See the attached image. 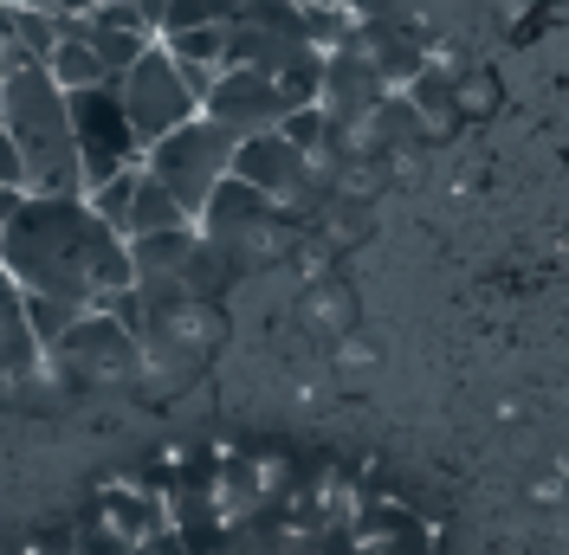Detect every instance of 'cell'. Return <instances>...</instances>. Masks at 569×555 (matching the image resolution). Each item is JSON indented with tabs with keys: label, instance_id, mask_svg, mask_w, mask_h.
I'll use <instances>...</instances> for the list:
<instances>
[{
	"label": "cell",
	"instance_id": "obj_1",
	"mask_svg": "<svg viewBox=\"0 0 569 555\" xmlns=\"http://www.w3.org/2000/svg\"><path fill=\"white\" fill-rule=\"evenodd\" d=\"M0 265L27 297H59L78 311H104L137 284L130 240L104 226L84 194H27L0 226Z\"/></svg>",
	"mask_w": 569,
	"mask_h": 555
},
{
	"label": "cell",
	"instance_id": "obj_2",
	"mask_svg": "<svg viewBox=\"0 0 569 555\" xmlns=\"http://www.w3.org/2000/svg\"><path fill=\"white\" fill-rule=\"evenodd\" d=\"M0 130L20 142L27 194H84V149L71 123V91L52 78L46 59H27L7 46L0 78Z\"/></svg>",
	"mask_w": 569,
	"mask_h": 555
},
{
	"label": "cell",
	"instance_id": "obj_3",
	"mask_svg": "<svg viewBox=\"0 0 569 555\" xmlns=\"http://www.w3.org/2000/svg\"><path fill=\"white\" fill-rule=\"evenodd\" d=\"M117 98H123V117H130V130H137L142 155H149L162 137H176L181 123L201 117V91L188 84V65H181L162 39L117 78Z\"/></svg>",
	"mask_w": 569,
	"mask_h": 555
},
{
	"label": "cell",
	"instance_id": "obj_4",
	"mask_svg": "<svg viewBox=\"0 0 569 555\" xmlns=\"http://www.w3.org/2000/svg\"><path fill=\"white\" fill-rule=\"evenodd\" d=\"M233 155H240V137L227 130V123H213L208 110L194 117V123H181L176 137H162L142 162H149V174L162 181V188H176V201L194 220H201V208L213 201V188L233 174Z\"/></svg>",
	"mask_w": 569,
	"mask_h": 555
},
{
	"label": "cell",
	"instance_id": "obj_5",
	"mask_svg": "<svg viewBox=\"0 0 569 555\" xmlns=\"http://www.w3.org/2000/svg\"><path fill=\"white\" fill-rule=\"evenodd\" d=\"M71 123H78V149H84V194L110 181L117 169L142 162V142L123 117L117 84H91V91H71Z\"/></svg>",
	"mask_w": 569,
	"mask_h": 555
},
{
	"label": "cell",
	"instance_id": "obj_6",
	"mask_svg": "<svg viewBox=\"0 0 569 555\" xmlns=\"http://www.w3.org/2000/svg\"><path fill=\"white\" fill-rule=\"evenodd\" d=\"M201 110H208L213 123H227L233 137H259V130H279L284 117H291V98H284V84L272 71L220 65V78H213V91Z\"/></svg>",
	"mask_w": 569,
	"mask_h": 555
},
{
	"label": "cell",
	"instance_id": "obj_7",
	"mask_svg": "<svg viewBox=\"0 0 569 555\" xmlns=\"http://www.w3.org/2000/svg\"><path fill=\"white\" fill-rule=\"evenodd\" d=\"M176 226H194V213L176 201V188H162L149 162H142V188H137V208H130V240L142 233H176Z\"/></svg>",
	"mask_w": 569,
	"mask_h": 555
},
{
	"label": "cell",
	"instance_id": "obj_8",
	"mask_svg": "<svg viewBox=\"0 0 569 555\" xmlns=\"http://www.w3.org/2000/svg\"><path fill=\"white\" fill-rule=\"evenodd\" d=\"M137 188H142V162H130V169H117L110 181H98L84 201L98 208V220H104V226H117V233L130 240V208H137Z\"/></svg>",
	"mask_w": 569,
	"mask_h": 555
},
{
	"label": "cell",
	"instance_id": "obj_9",
	"mask_svg": "<svg viewBox=\"0 0 569 555\" xmlns=\"http://www.w3.org/2000/svg\"><path fill=\"white\" fill-rule=\"evenodd\" d=\"M247 0H169V20H162V39L188 33V27H227Z\"/></svg>",
	"mask_w": 569,
	"mask_h": 555
},
{
	"label": "cell",
	"instance_id": "obj_10",
	"mask_svg": "<svg viewBox=\"0 0 569 555\" xmlns=\"http://www.w3.org/2000/svg\"><path fill=\"white\" fill-rule=\"evenodd\" d=\"M181 65H227V27H188V33L162 39Z\"/></svg>",
	"mask_w": 569,
	"mask_h": 555
},
{
	"label": "cell",
	"instance_id": "obj_11",
	"mask_svg": "<svg viewBox=\"0 0 569 555\" xmlns=\"http://www.w3.org/2000/svg\"><path fill=\"white\" fill-rule=\"evenodd\" d=\"M0 188H20L27 194V162H20V142L0 130Z\"/></svg>",
	"mask_w": 569,
	"mask_h": 555
},
{
	"label": "cell",
	"instance_id": "obj_12",
	"mask_svg": "<svg viewBox=\"0 0 569 555\" xmlns=\"http://www.w3.org/2000/svg\"><path fill=\"white\" fill-rule=\"evenodd\" d=\"M98 7H110V0H59V13H98Z\"/></svg>",
	"mask_w": 569,
	"mask_h": 555
},
{
	"label": "cell",
	"instance_id": "obj_13",
	"mask_svg": "<svg viewBox=\"0 0 569 555\" xmlns=\"http://www.w3.org/2000/svg\"><path fill=\"white\" fill-rule=\"evenodd\" d=\"M7 7H59V0H7Z\"/></svg>",
	"mask_w": 569,
	"mask_h": 555
},
{
	"label": "cell",
	"instance_id": "obj_14",
	"mask_svg": "<svg viewBox=\"0 0 569 555\" xmlns=\"http://www.w3.org/2000/svg\"><path fill=\"white\" fill-rule=\"evenodd\" d=\"M0 78H7V39H0Z\"/></svg>",
	"mask_w": 569,
	"mask_h": 555
}]
</instances>
